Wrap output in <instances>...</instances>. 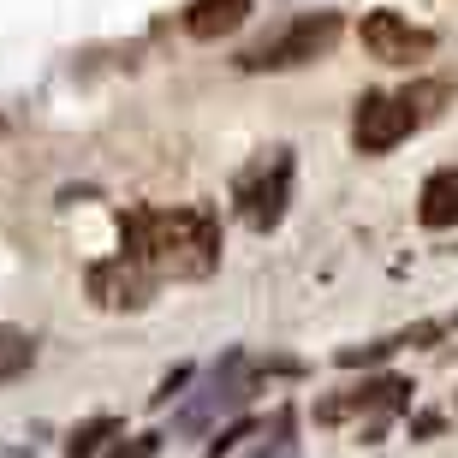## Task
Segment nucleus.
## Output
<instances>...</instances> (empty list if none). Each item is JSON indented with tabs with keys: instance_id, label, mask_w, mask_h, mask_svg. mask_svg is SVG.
Listing matches in <instances>:
<instances>
[{
	"instance_id": "obj_10",
	"label": "nucleus",
	"mask_w": 458,
	"mask_h": 458,
	"mask_svg": "<svg viewBox=\"0 0 458 458\" xmlns=\"http://www.w3.org/2000/svg\"><path fill=\"white\" fill-rule=\"evenodd\" d=\"M36 369V340L24 327H6L0 322V381H18V375Z\"/></svg>"
},
{
	"instance_id": "obj_3",
	"label": "nucleus",
	"mask_w": 458,
	"mask_h": 458,
	"mask_svg": "<svg viewBox=\"0 0 458 458\" xmlns=\"http://www.w3.org/2000/svg\"><path fill=\"white\" fill-rule=\"evenodd\" d=\"M334 42H340V13H304V18H292L286 30H274V36H262L256 48H244L238 66L244 72H292V66L322 60Z\"/></svg>"
},
{
	"instance_id": "obj_8",
	"label": "nucleus",
	"mask_w": 458,
	"mask_h": 458,
	"mask_svg": "<svg viewBox=\"0 0 458 458\" xmlns=\"http://www.w3.org/2000/svg\"><path fill=\"white\" fill-rule=\"evenodd\" d=\"M244 18H250V0H191L185 30L197 36V42H215V36H233Z\"/></svg>"
},
{
	"instance_id": "obj_13",
	"label": "nucleus",
	"mask_w": 458,
	"mask_h": 458,
	"mask_svg": "<svg viewBox=\"0 0 458 458\" xmlns=\"http://www.w3.org/2000/svg\"><path fill=\"white\" fill-rule=\"evenodd\" d=\"M155 446H161V435H131V441H119L107 458H155Z\"/></svg>"
},
{
	"instance_id": "obj_1",
	"label": "nucleus",
	"mask_w": 458,
	"mask_h": 458,
	"mask_svg": "<svg viewBox=\"0 0 458 458\" xmlns=\"http://www.w3.org/2000/svg\"><path fill=\"white\" fill-rule=\"evenodd\" d=\"M131 233V262L143 268H161L173 280H203L221 262V226L208 208H173V215H131L125 221Z\"/></svg>"
},
{
	"instance_id": "obj_12",
	"label": "nucleus",
	"mask_w": 458,
	"mask_h": 458,
	"mask_svg": "<svg viewBox=\"0 0 458 458\" xmlns=\"http://www.w3.org/2000/svg\"><path fill=\"white\" fill-rule=\"evenodd\" d=\"M250 458H298V441H292V417H280V423H274V441H268V446H256Z\"/></svg>"
},
{
	"instance_id": "obj_2",
	"label": "nucleus",
	"mask_w": 458,
	"mask_h": 458,
	"mask_svg": "<svg viewBox=\"0 0 458 458\" xmlns=\"http://www.w3.org/2000/svg\"><path fill=\"white\" fill-rule=\"evenodd\" d=\"M256 393V369L244 352H226L215 369L203 375V387L191 393L185 405H179V417H173V428L179 435H208V428L221 423V417H233V411H244V399Z\"/></svg>"
},
{
	"instance_id": "obj_7",
	"label": "nucleus",
	"mask_w": 458,
	"mask_h": 458,
	"mask_svg": "<svg viewBox=\"0 0 458 458\" xmlns=\"http://www.w3.org/2000/svg\"><path fill=\"white\" fill-rule=\"evenodd\" d=\"M149 292H155V280L131 256H114V262H96V268H89V298L102 310H143Z\"/></svg>"
},
{
	"instance_id": "obj_5",
	"label": "nucleus",
	"mask_w": 458,
	"mask_h": 458,
	"mask_svg": "<svg viewBox=\"0 0 458 458\" xmlns=\"http://www.w3.org/2000/svg\"><path fill=\"white\" fill-rule=\"evenodd\" d=\"M286 185H292V155L274 149V161H256L244 179H238V203L250 215V226L268 233L280 215H286Z\"/></svg>"
},
{
	"instance_id": "obj_4",
	"label": "nucleus",
	"mask_w": 458,
	"mask_h": 458,
	"mask_svg": "<svg viewBox=\"0 0 458 458\" xmlns=\"http://www.w3.org/2000/svg\"><path fill=\"white\" fill-rule=\"evenodd\" d=\"M411 125H417V107L405 96H363L352 114V143L363 155H387L393 143H405Z\"/></svg>"
},
{
	"instance_id": "obj_9",
	"label": "nucleus",
	"mask_w": 458,
	"mask_h": 458,
	"mask_svg": "<svg viewBox=\"0 0 458 458\" xmlns=\"http://www.w3.org/2000/svg\"><path fill=\"white\" fill-rule=\"evenodd\" d=\"M417 221L423 226H458V167H441L435 179L423 185V197H417Z\"/></svg>"
},
{
	"instance_id": "obj_11",
	"label": "nucleus",
	"mask_w": 458,
	"mask_h": 458,
	"mask_svg": "<svg viewBox=\"0 0 458 458\" xmlns=\"http://www.w3.org/2000/svg\"><path fill=\"white\" fill-rule=\"evenodd\" d=\"M114 435H125L119 417H89V423H78L66 435V458H96V453H102V441H114Z\"/></svg>"
},
{
	"instance_id": "obj_6",
	"label": "nucleus",
	"mask_w": 458,
	"mask_h": 458,
	"mask_svg": "<svg viewBox=\"0 0 458 458\" xmlns=\"http://www.w3.org/2000/svg\"><path fill=\"white\" fill-rule=\"evenodd\" d=\"M357 36H363V48H369L375 60H387V66H411V60H423V54L435 48V36H428L423 24H411L405 13H369Z\"/></svg>"
}]
</instances>
